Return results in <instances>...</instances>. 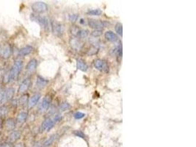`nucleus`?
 <instances>
[{
  "instance_id": "f704fd0d",
  "label": "nucleus",
  "mask_w": 196,
  "mask_h": 147,
  "mask_svg": "<svg viewBox=\"0 0 196 147\" xmlns=\"http://www.w3.org/2000/svg\"><path fill=\"white\" fill-rule=\"evenodd\" d=\"M14 147H24V145L23 144V143H18V144H16V146H14Z\"/></svg>"
},
{
  "instance_id": "f03ea898",
  "label": "nucleus",
  "mask_w": 196,
  "mask_h": 147,
  "mask_svg": "<svg viewBox=\"0 0 196 147\" xmlns=\"http://www.w3.org/2000/svg\"><path fill=\"white\" fill-rule=\"evenodd\" d=\"M23 68V62L22 60H16L11 69L9 71V76H10V82L14 81L17 79L19 74Z\"/></svg>"
},
{
  "instance_id": "393cba45",
  "label": "nucleus",
  "mask_w": 196,
  "mask_h": 147,
  "mask_svg": "<svg viewBox=\"0 0 196 147\" xmlns=\"http://www.w3.org/2000/svg\"><path fill=\"white\" fill-rule=\"evenodd\" d=\"M115 29L117 34L119 35L120 36H123V26L121 23H117L116 25H115Z\"/></svg>"
},
{
  "instance_id": "6ab92c4d",
  "label": "nucleus",
  "mask_w": 196,
  "mask_h": 147,
  "mask_svg": "<svg viewBox=\"0 0 196 147\" xmlns=\"http://www.w3.org/2000/svg\"><path fill=\"white\" fill-rule=\"evenodd\" d=\"M77 65L78 69L81 70L82 71H86L88 70V66L85 62L82 59H78L77 60Z\"/></svg>"
},
{
  "instance_id": "4468645a",
  "label": "nucleus",
  "mask_w": 196,
  "mask_h": 147,
  "mask_svg": "<svg viewBox=\"0 0 196 147\" xmlns=\"http://www.w3.org/2000/svg\"><path fill=\"white\" fill-rule=\"evenodd\" d=\"M33 47H31V46H26V47H23V48H22L20 50H19V56L22 57L27 56V55H30V53L33 52Z\"/></svg>"
},
{
  "instance_id": "423d86ee",
  "label": "nucleus",
  "mask_w": 196,
  "mask_h": 147,
  "mask_svg": "<svg viewBox=\"0 0 196 147\" xmlns=\"http://www.w3.org/2000/svg\"><path fill=\"white\" fill-rule=\"evenodd\" d=\"M51 27L53 33L57 36H62L64 33V27L62 24L59 23L55 20H52L51 21Z\"/></svg>"
},
{
  "instance_id": "9d476101",
  "label": "nucleus",
  "mask_w": 196,
  "mask_h": 147,
  "mask_svg": "<svg viewBox=\"0 0 196 147\" xmlns=\"http://www.w3.org/2000/svg\"><path fill=\"white\" fill-rule=\"evenodd\" d=\"M38 65V61L36 59H32L29 61L27 63V66H26V70L28 73H31L35 70L36 67Z\"/></svg>"
},
{
  "instance_id": "c756f323",
  "label": "nucleus",
  "mask_w": 196,
  "mask_h": 147,
  "mask_svg": "<svg viewBox=\"0 0 196 147\" xmlns=\"http://www.w3.org/2000/svg\"><path fill=\"white\" fill-rule=\"evenodd\" d=\"M79 18V16L77 14H71L69 16V21H71V23H75L76 21L78 20Z\"/></svg>"
},
{
  "instance_id": "7ed1b4c3",
  "label": "nucleus",
  "mask_w": 196,
  "mask_h": 147,
  "mask_svg": "<svg viewBox=\"0 0 196 147\" xmlns=\"http://www.w3.org/2000/svg\"><path fill=\"white\" fill-rule=\"evenodd\" d=\"M30 19L33 21L37 22L39 25L41 26L46 30H48L50 27H51L49 21L45 16H40L38 14H36V13H32L31 16H30Z\"/></svg>"
},
{
  "instance_id": "c9c22d12",
  "label": "nucleus",
  "mask_w": 196,
  "mask_h": 147,
  "mask_svg": "<svg viewBox=\"0 0 196 147\" xmlns=\"http://www.w3.org/2000/svg\"><path fill=\"white\" fill-rule=\"evenodd\" d=\"M2 147H12V146H11V144H10V143H7V144L4 145V146Z\"/></svg>"
},
{
  "instance_id": "a878e982",
  "label": "nucleus",
  "mask_w": 196,
  "mask_h": 147,
  "mask_svg": "<svg viewBox=\"0 0 196 147\" xmlns=\"http://www.w3.org/2000/svg\"><path fill=\"white\" fill-rule=\"evenodd\" d=\"M69 108H70V105L66 102L61 103V105H60V107H59V109H60V111H66V110L69 109Z\"/></svg>"
},
{
  "instance_id": "6e6552de",
  "label": "nucleus",
  "mask_w": 196,
  "mask_h": 147,
  "mask_svg": "<svg viewBox=\"0 0 196 147\" xmlns=\"http://www.w3.org/2000/svg\"><path fill=\"white\" fill-rule=\"evenodd\" d=\"M21 137V133L19 131H13L12 132H10V134L9 135L8 138H7V141L8 143L12 144V143H15L16 140H19Z\"/></svg>"
},
{
  "instance_id": "20e7f679",
  "label": "nucleus",
  "mask_w": 196,
  "mask_h": 147,
  "mask_svg": "<svg viewBox=\"0 0 196 147\" xmlns=\"http://www.w3.org/2000/svg\"><path fill=\"white\" fill-rule=\"evenodd\" d=\"M15 93V89L13 88H7L0 89V105H3L5 102L13 98Z\"/></svg>"
},
{
  "instance_id": "f257e3e1",
  "label": "nucleus",
  "mask_w": 196,
  "mask_h": 147,
  "mask_svg": "<svg viewBox=\"0 0 196 147\" xmlns=\"http://www.w3.org/2000/svg\"><path fill=\"white\" fill-rule=\"evenodd\" d=\"M62 119V116L60 114L54 115V116L53 117H49L47 118L46 119L43 121V122L42 123L41 125V131H49L51 129L53 128V127L54 126L56 123L60 122Z\"/></svg>"
},
{
  "instance_id": "b1692460",
  "label": "nucleus",
  "mask_w": 196,
  "mask_h": 147,
  "mask_svg": "<svg viewBox=\"0 0 196 147\" xmlns=\"http://www.w3.org/2000/svg\"><path fill=\"white\" fill-rule=\"evenodd\" d=\"M77 36L80 38H86L88 36V31L85 29H79Z\"/></svg>"
},
{
  "instance_id": "f8f14e48",
  "label": "nucleus",
  "mask_w": 196,
  "mask_h": 147,
  "mask_svg": "<svg viewBox=\"0 0 196 147\" xmlns=\"http://www.w3.org/2000/svg\"><path fill=\"white\" fill-rule=\"evenodd\" d=\"M70 44H71V47L76 50L80 49L82 46V43L80 42V40H79L78 38H71V40H70Z\"/></svg>"
},
{
  "instance_id": "e433bc0d",
  "label": "nucleus",
  "mask_w": 196,
  "mask_h": 147,
  "mask_svg": "<svg viewBox=\"0 0 196 147\" xmlns=\"http://www.w3.org/2000/svg\"><path fill=\"white\" fill-rule=\"evenodd\" d=\"M1 119H0V129H1Z\"/></svg>"
},
{
  "instance_id": "cd10ccee",
  "label": "nucleus",
  "mask_w": 196,
  "mask_h": 147,
  "mask_svg": "<svg viewBox=\"0 0 196 147\" xmlns=\"http://www.w3.org/2000/svg\"><path fill=\"white\" fill-rule=\"evenodd\" d=\"M7 113H8V109L7 107L3 106L0 108V116L1 117H4V116H7Z\"/></svg>"
},
{
  "instance_id": "4be33fe9",
  "label": "nucleus",
  "mask_w": 196,
  "mask_h": 147,
  "mask_svg": "<svg viewBox=\"0 0 196 147\" xmlns=\"http://www.w3.org/2000/svg\"><path fill=\"white\" fill-rule=\"evenodd\" d=\"M57 135H52L50 136L49 138H48V139H46V140H45V141L43 143V145L44 146H50V145L52 144L53 143H54V140L57 139Z\"/></svg>"
},
{
  "instance_id": "2f4dec72",
  "label": "nucleus",
  "mask_w": 196,
  "mask_h": 147,
  "mask_svg": "<svg viewBox=\"0 0 196 147\" xmlns=\"http://www.w3.org/2000/svg\"><path fill=\"white\" fill-rule=\"evenodd\" d=\"M74 134L77 136H78V137L81 138H85V135L82 131H75L74 132Z\"/></svg>"
},
{
  "instance_id": "412c9836",
  "label": "nucleus",
  "mask_w": 196,
  "mask_h": 147,
  "mask_svg": "<svg viewBox=\"0 0 196 147\" xmlns=\"http://www.w3.org/2000/svg\"><path fill=\"white\" fill-rule=\"evenodd\" d=\"M93 64H94V67H95L97 70H98V71H101L102 70H104V62H103V60H101L100 59L95 60Z\"/></svg>"
},
{
  "instance_id": "bb28decb",
  "label": "nucleus",
  "mask_w": 196,
  "mask_h": 147,
  "mask_svg": "<svg viewBox=\"0 0 196 147\" xmlns=\"http://www.w3.org/2000/svg\"><path fill=\"white\" fill-rule=\"evenodd\" d=\"M27 100H28V95L24 94V95H23V96H21L19 101V103H20V105H24L27 103Z\"/></svg>"
},
{
  "instance_id": "72a5a7b5",
  "label": "nucleus",
  "mask_w": 196,
  "mask_h": 147,
  "mask_svg": "<svg viewBox=\"0 0 196 147\" xmlns=\"http://www.w3.org/2000/svg\"><path fill=\"white\" fill-rule=\"evenodd\" d=\"M42 144H43V143H41V142H37V143H35L33 145V147H41Z\"/></svg>"
},
{
  "instance_id": "473e14b6",
  "label": "nucleus",
  "mask_w": 196,
  "mask_h": 147,
  "mask_svg": "<svg viewBox=\"0 0 196 147\" xmlns=\"http://www.w3.org/2000/svg\"><path fill=\"white\" fill-rule=\"evenodd\" d=\"M117 54L119 57H122V46L121 45V47H118V48L117 49Z\"/></svg>"
},
{
  "instance_id": "f3484780",
  "label": "nucleus",
  "mask_w": 196,
  "mask_h": 147,
  "mask_svg": "<svg viewBox=\"0 0 196 147\" xmlns=\"http://www.w3.org/2000/svg\"><path fill=\"white\" fill-rule=\"evenodd\" d=\"M105 38L107 41H111V42H115L116 41H118V36L115 33H114L112 31H107L106 32L105 34H104Z\"/></svg>"
},
{
  "instance_id": "dca6fc26",
  "label": "nucleus",
  "mask_w": 196,
  "mask_h": 147,
  "mask_svg": "<svg viewBox=\"0 0 196 147\" xmlns=\"http://www.w3.org/2000/svg\"><path fill=\"white\" fill-rule=\"evenodd\" d=\"M1 57H2L4 59H7V58L10 57V55H11V48L9 45H5L3 49H1Z\"/></svg>"
},
{
  "instance_id": "7c9ffc66",
  "label": "nucleus",
  "mask_w": 196,
  "mask_h": 147,
  "mask_svg": "<svg viewBox=\"0 0 196 147\" xmlns=\"http://www.w3.org/2000/svg\"><path fill=\"white\" fill-rule=\"evenodd\" d=\"M91 35H92L94 37H99L101 36V35H102V30H94L93 32H92V33H91Z\"/></svg>"
},
{
  "instance_id": "39448f33",
  "label": "nucleus",
  "mask_w": 196,
  "mask_h": 147,
  "mask_svg": "<svg viewBox=\"0 0 196 147\" xmlns=\"http://www.w3.org/2000/svg\"><path fill=\"white\" fill-rule=\"evenodd\" d=\"M32 9L35 13H43L48 10V5L43 1H35L31 6Z\"/></svg>"
},
{
  "instance_id": "ddd939ff",
  "label": "nucleus",
  "mask_w": 196,
  "mask_h": 147,
  "mask_svg": "<svg viewBox=\"0 0 196 147\" xmlns=\"http://www.w3.org/2000/svg\"><path fill=\"white\" fill-rule=\"evenodd\" d=\"M50 102H51V101H50L49 98H48L47 96L46 97L44 98V99H43V101L41 102V103L40 104L39 110H40L41 112L46 111V110H48V107H49V105H50Z\"/></svg>"
},
{
  "instance_id": "c85d7f7f",
  "label": "nucleus",
  "mask_w": 196,
  "mask_h": 147,
  "mask_svg": "<svg viewBox=\"0 0 196 147\" xmlns=\"http://www.w3.org/2000/svg\"><path fill=\"white\" fill-rule=\"evenodd\" d=\"M85 116V114L84 113H82V112H77V113H74V118L77 120H79V119H82Z\"/></svg>"
},
{
  "instance_id": "1a4fd4ad",
  "label": "nucleus",
  "mask_w": 196,
  "mask_h": 147,
  "mask_svg": "<svg viewBox=\"0 0 196 147\" xmlns=\"http://www.w3.org/2000/svg\"><path fill=\"white\" fill-rule=\"evenodd\" d=\"M30 85H31V80H30V78H27V79H24L22 81V82L21 83L20 86L19 88V93H24L26 91L28 90V88H30Z\"/></svg>"
},
{
  "instance_id": "5701e85b",
  "label": "nucleus",
  "mask_w": 196,
  "mask_h": 147,
  "mask_svg": "<svg viewBox=\"0 0 196 147\" xmlns=\"http://www.w3.org/2000/svg\"><path fill=\"white\" fill-rule=\"evenodd\" d=\"M87 14L89 16H100L102 14V10L100 9H90L88 10Z\"/></svg>"
},
{
  "instance_id": "9b49d317",
  "label": "nucleus",
  "mask_w": 196,
  "mask_h": 147,
  "mask_svg": "<svg viewBox=\"0 0 196 147\" xmlns=\"http://www.w3.org/2000/svg\"><path fill=\"white\" fill-rule=\"evenodd\" d=\"M41 94L40 93H35V94L33 95L31 98L30 99V100L28 101V107L30 108H33L35 105H37L38 102H39L41 99Z\"/></svg>"
},
{
  "instance_id": "2eb2a0df",
  "label": "nucleus",
  "mask_w": 196,
  "mask_h": 147,
  "mask_svg": "<svg viewBox=\"0 0 196 147\" xmlns=\"http://www.w3.org/2000/svg\"><path fill=\"white\" fill-rule=\"evenodd\" d=\"M16 121L14 120L13 119H8L7 121L5 122V124H4V127L7 130H9V131H11V130H13L16 127Z\"/></svg>"
},
{
  "instance_id": "4c0bfd02",
  "label": "nucleus",
  "mask_w": 196,
  "mask_h": 147,
  "mask_svg": "<svg viewBox=\"0 0 196 147\" xmlns=\"http://www.w3.org/2000/svg\"><path fill=\"white\" fill-rule=\"evenodd\" d=\"M0 50H1V48H0Z\"/></svg>"
},
{
  "instance_id": "aec40b11",
  "label": "nucleus",
  "mask_w": 196,
  "mask_h": 147,
  "mask_svg": "<svg viewBox=\"0 0 196 147\" xmlns=\"http://www.w3.org/2000/svg\"><path fill=\"white\" fill-rule=\"evenodd\" d=\"M27 118V113L25 111H22L17 116V122L20 124H22L26 122Z\"/></svg>"
},
{
  "instance_id": "58836bf2",
  "label": "nucleus",
  "mask_w": 196,
  "mask_h": 147,
  "mask_svg": "<svg viewBox=\"0 0 196 147\" xmlns=\"http://www.w3.org/2000/svg\"><path fill=\"white\" fill-rule=\"evenodd\" d=\"M0 147H1V146H0Z\"/></svg>"
},
{
  "instance_id": "a211bd4d",
  "label": "nucleus",
  "mask_w": 196,
  "mask_h": 147,
  "mask_svg": "<svg viewBox=\"0 0 196 147\" xmlns=\"http://www.w3.org/2000/svg\"><path fill=\"white\" fill-rule=\"evenodd\" d=\"M47 83H48V81L46 79H44L42 76H38L37 81H36V85H37L38 88H40V89L43 88L47 85Z\"/></svg>"
},
{
  "instance_id": "0eeeda50",
  "label": "nucleus",
  "mask_w": 196,
  "mask_h": 147,
  "mask_svg": "<svg viewBox=\"0 0 196 147\" xmlns=\"http://www.w3.org/2000/svg\"><path fill=\"white\" fill-rule=\"evenodd\" d=\"M107 23L106 21H100V20L90 19L88 21V25L90 28L95 29V30H102L104 27H106Z\"/></svg>"
}]
</instances>
